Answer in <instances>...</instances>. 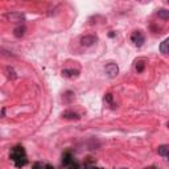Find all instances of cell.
Segmentation results:
<instances>
[{
	"mask_svg": "<svg viewBox=\"0 0 169 169\" xmlns=\"http://www.w3.org/2000/svg\"><path fill=\"white\" fill-rule=\"evenodd\" d=\"M11 158L12 161L16 164V167H23L25 165L27 162V155H25V151L21 145H17V147H13L12 151H11Z\"/></svg>",
	"mask_w": 169,
	"mask_h": 169,
	"instance_id": "1",
	"label": "cell"
},
{
	"mask_svg": "<svg viewBox=\"0 0 169 169\" xmlns=\"http://www.w3.org/2000/svg\"><path fill=\"white\" fill-rule=\"evenodd\" d=\"M104 72H106V74L110 78H115L119 74V66L116 65V63L110 62L108 65H106V67H104Z\"/></svg>",
	"mask_w": 169,
	"mask_h": 169,
	"instance_id": "2",
	"label": "cell"
},
{
	"mask_svg": "<svg viewBox=\"0 0 169 169\" xmlns=\"http://www.w3.org/2000/svg\"><path fill=\"white\" fill-rule=\"evenodd\" d=\"M131 40H132V42L135 44L136 46H141L143 44H144V36H143V33L140 31H135L132 33V36H131Z\"/></svg>",
	"mask_w": 169,
	"mask_h": 169,
	"instance_id": "3",
	"label": "cell"
},
{
	"mask_svg": "<svg viewBox=\"0 0 169 169\" xmlns=\"http://www.w3.org/2000/svg\"><path fill=\"white\" fill-rule=\"evenodd\" d=\"M95 42H97V37L93 36V34H86V36H83L81 38V44L83 46H91Z\"/></svg>",
	"mask_w": 169,
	"mask_h": 169,
	"instance_id": "4",
	"label": "cell"
},
{
	"mask_svg": "<svg viewBox=\"0 0 169 169\" xmlns=\"http://www.w3.org/2000/svg\"><path fill=\"white\" fill-rule=\"evenodd\" d=\"M7 17H8L9 21H12V23H21V21H24V16L21 13H17V12L8 13Z\"/></svg>",
	"mask_w": 169,
	"mask_h": 169,
	"instance_id": "5",
	"label": "cell"
},
{
	"mask_svg": "<svg viewBox=\"0 0 169 169\" xmlns=\"http://www.w3.org/2000/svg\"><path fill=\"white\" fill-rule=\"evenodd\" d=\"M62 76L66 77V78H77L79 76V70H74V69H65V70H62Z\"/></svg>",
	"mask_w": 169,
	"mask_h": 169,
	"instance_id": "6",
	"label": "cell"
},
{
	"mask_svg": "<svg viewBox=\"0 0 169 169\" xmlns=\"http://www.w3.org/2000/svg\"><path fill=\"white\" fill-rule=\"evenodd\" d=\"M62 118L63 119H70V120H78L79 115L74 111H65V112H62Z\"/></svg>",
	"mask_w": 169,
	"mask_h": 169,
	"instance_id": "7",
	"label": "cell"
},
{
	"mask_svg": "<svg viewBox=\"0 0 169 169\" xmlns=\"http://www.w3.org/2000/svg\"><path fill=\"white\" fill-rule=\"evenodd\" d=\"M25 31H27V28L24 27V25H20V27H17V28H15V32H13V34L16 37H23L24 34H25Z\"/></svg>",
	"mask_w": 169,
	"mask_h": 169,
	"instance_id": "8",
	"label": "cell"
},
{
	"mask_svg": "<svg viewBox=\"0 0 169 169\" xmlns=\"http://www.w3.org/2000/svg\"><path fill=\"white\" fill-rule=\"evenodd\" d=\"M160 52L162 54H168L169 53V40L165 38L164 41L161 42V45H160Z\"/></svg>",
	"mask_w": 169,
	"mask_h": 169,
	"instance_id": "9",
	"label": "cell"
},
{
	"mask_svg": "<svg viewBox=\"0 0 169 169\" xmlns=\"http://www.w3.org/2000/svg\"><path fill=\"white\" fill-rule=\"evenodd\" d=\"M157 152H158V155L160 156H168V153H169V145H167V144H164V145H160L157 148Z\"/></svg>",
	"mask_w": 169,
	"mask_h": 169,
	"instance_id": "10",
	"label": "cell"
},
{
	"mask_svg": "<svg viewBox=\"0 0 169 169\" xmlns=\"http://www.w3.org/2000/svg\"><path fill=\"white\" fill-rule=\"evenodd\" d=\"M62 101H63V103H70L72 101H74V93L73 91H66L62 97Z\"/></svg>",
	"mask_w": 169,
	"mask_h": 169,
	"instance_id": "11",
	"label": "cell"
},
{
	"mask_svg": "<svg viewBox=\"0 0 169 169\" xmlns=\"http://www.w3.org/2000/svg\"><path fill=\"white\" fill-rule=\"evenodd\" d=\"M157 15H158V17L162 19V20H168L169 19V11H168V9H160V11L157 12Z\"/></svg>",
	"mask_w": 169,
	"mask_h": 169,
	"instance_id": "12",
	"label": "cell"
},
{
	"mask_svg": "<svg viewBox=\"0 0 169 169\" xmlns=\"http://www.w3.org/2000/svg\"><path fill=\"white\" fill-rule=\"evenodd\" d=\"M73 160H72V155L70 153H65L63 155V158H62V162H63V165H69Z\"/></svg>",
	"mask_w": 169,
	"mask_h": 169,
	"instance_id": "13",
	"label": "cell"
},
{
	"mask_svg": "<svg viewBox=\"0 0 169 169\" xmlns=\"http://www.w3.org/2000/svg\"><path fill=\"white\" fill-rule=\"evenodd\" d=\"M144 66H145V65H144V62H143V61H139V62L136 63V70H137L139 73H141V72L144 70Z\"/></svg>",
	"mask_w": 169,
	"mask_h": 169,
	"instance_id": "14",
	"label": "cell"
},
{
	"mask_svg": "<svg viewBox=\"0 0 169 169\" xmlns=\"http://www.w3.org/2000/svg\"><path fill=\"white\" fill-rule=\"evenodd\" d=\"M104 101L112 104V95H111V94H107V95H106V98H104Z\"/></svg>",
	"mask_w": 169,
	"mask_h": 169,
	"instance_id": "15",
	"label": "cell"
},
{
	"mask_svg": "<svg viewBox=\"0 0 169 169\" xmlns=\"http://www.w3.org/2000/svg\"><path fill=\"white\" fill-rule=\"evenodd\" d=\"M93 169H101V168H93Z\"/></svg>",
	"mask_w": 169,
	"mask_h": 169,
	"instance_id": "16",
	"label": "cell"
}]
</instances>
